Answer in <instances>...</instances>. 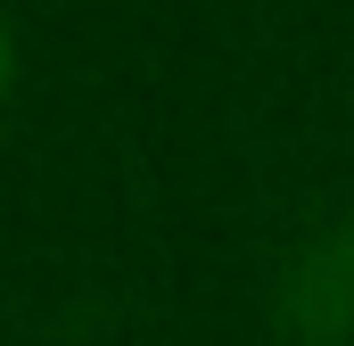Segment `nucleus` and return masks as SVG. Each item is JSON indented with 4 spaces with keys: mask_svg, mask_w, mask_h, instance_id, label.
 Here are the masks:
<instances>
[{
    "mask_svg": "<svg viewBox=\"0 0 354 346\" xmlns=\"http://www.w3.org/2000/svg\"><path fill=\"white\" fill-rule=\"evenodd\" d=\"M280 330L297 346H354V223L313 231L280 264Z\"/></svg>",
    "mask_w": 354,
    "mask_h": 346,
    "instance_id": "obj_1",
    "label": "nucleus"
},
{
    "mask_svg": "<svg viewBox=\"0 0 354 346\" xmlns=\"http://www.w3.org/2000/svg\"><path fill=\"white\" fill-rule=\"evenodd\" d=\"M8 75H17V50H8V17H0V99H8Z\"/></svg>",
    "mask_w": 354,
    "mask_h": 346,
    "instance_id": "obj_2",
    "label": "nucleus"
}]
</instances>
